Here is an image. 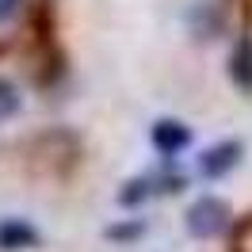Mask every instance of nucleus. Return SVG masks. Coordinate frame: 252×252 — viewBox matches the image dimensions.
<instances>
[{
	"label": "nucleus",
	"instance_id": "obj_1",
	"mask_svg": "<svg viewBox=\"0 0 252 252\" xmlns=\"http://www.w3.org/2000/svg\"><path fill=\"white\" fill-rule=\"evenodd\" d=\"M225 225H229V206L221 203V199L203 195L199 203H191V210H188V229L195 237H214V233H221Z\"/></svg>",
	"mask_w": 252,
	"mask_h": 252
},
{
	"label": "nucleus",
	"instance_id": "obj_2",
	"mask_svg": "<svg viewBox=\"0 0 252 252\" xmlns=\"http://www.w3.org/2000/svg\"><path fill=\"white\" fill-rule=\"evenodd\" d=\"M237 160H241V142H218L199 157V172L214 180V176H225Z\"/></svg>",
	"mask_w": 252,
	"mask_h": 252
},
{
	"label": "nucleus",
	"instance_id": "obj_3",
	"mask_svg": "<svg viewBox=\"0 0 252 252\" xmlns=\"http://www.w3.org/2000/svg\"><path fill=\"white\" fill-rule=\"evenodd\" d=\"M191 142V130L184 123H176V119H160L157 126H153V145H157L160 153H180V149H188Z\"/></svg>",
	"mask_w": 252,
	"mask_h": 252
},
{
	"label": "nucleus",
	"instance_id": "obj_4",
	"mask_svg": "<svg viewBox=\"0 0 252 252\" xmlns=\"http://www.w3.org/2000/svg\"><path fill=\"white\" fill-rule=\"evenodd\" d=\"M34 241H38V233H34V225H27V221L19 218H8L0 221V249H31Z\"/></svg>",
	"mask_w": 252,
	"mask_h": 252
},
{
	"label": "nucleus",
	"instance_id": "obj_5",
	"mask_svg": "<svg viewBox=\"0 0 252 252\" xmlns=\"http://www.w3.org/2000/svg\"><path fill=\"white\" fill-rule=\"evenodd\" d=\"M229 77H233L241 88H252V38H245V42L233 50V58H229Z\"/></svg>",
	"mask_w": 252,
	"mask_h": 252
},
{
	"label": "nucleus",
	"instance_id": "obj_6",
	"mask_svg": "<svg viewBox=\"0 0 252 252\" xmlns=\"http://www.w3.org/2000/svg\"><path fill=\"white\" fill-rule=\"evenodd\" d=\"M19 111V92L12 80H0V123H8L12 115Z\"/></svg>",
	"mask_w": 252,
	"mask_h": 252
},
{
	"label": "nucleus",
	"instance_id": "obj_7",
	"mask_svg": "<svg viewBox=\"0 0 252 252\" xmlns=\"http://www.w3.org/2000/svg\"><path fill=\"white\" fill-rule=\"evenodd\" d=\"M16 8H19V0H0V23L16 16Z\"/></svg>",
	"mask_w": 252,
	"mask_h": 252
}]
</instances>
